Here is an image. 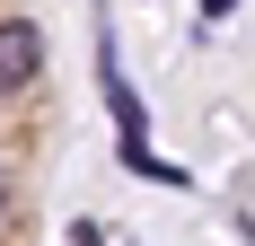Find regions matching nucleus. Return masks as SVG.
I'll use <instances>...</instances> for the list:
<instances>
[{
    "label": "nucleus",
    "instance_id": "f257e3e1",
    "mask_svg": "<svg viewBox=\"0 0 255 246\" xmlns=\"http://www.w3.org/2000/svg\"><path fill=\"white\" fill-rule=\"evenodd\" d=\"M35 71H44V26L35 18H0V97L35 88Z\"/></svg>",
    "mask_w": 255,
    "mask_h": 246
},
{
    "label": "nucleus",
    "instance_id": "f03ea898",
    "mask_svg": "<svg viewBox=\"0 0 255 246\" xmlns=\"http://www.w3.org/2000/svg\"><path fill=\"white\" fill-rule=\"evenodd\" d=\"M9 229H18V176L0 167V238H9Z\"/></svg>",
    "mask_w": 255,
    "mask_h": 246
},
{
    "label": "nucleus",
    "instance_id": "7ed1b4c3",
    "mask_svg": "<svg viewBox=\"0 0 255 246\" xmlns=\"http://www.w3.org/2000/svg\"><path fill=\"white\" fill-rule=\"evenodd\" d=\"M229 9H238V0H203V18H229Z\"/></svg>",
    "mask_w": 255,
    "mask_h": 246
}]
</instances>
